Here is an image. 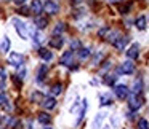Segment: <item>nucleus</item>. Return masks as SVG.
Segmentation results:
<instances>
[{
	"label": "nucleus",
	"instance_id": "19",
	"mask_svg": "<svg viewBox=\"0 0 149 129\" xmlns=\"http://www.w3.org/2000/svg\"><path fill=\"white\" fill-rule=\"evenodd\" d=\"M116 37H119V32H116V30H114V32H111V29H109V32L106 34V37H104V38H106L107 42H112V43H114V42L117 40Z\"/></svg>",
	"mask_w": 149,
	"mask_h": 129
},
{
	"label": "nucleus",
	"instance_id": "40",
	"mask_svg": "<svg viewBox=\"0 0 149 129\" xmlns=\"http://www.w3.org/2000/svg\"><path fill=\"white\" fill-rule=\"evenodd\" d=\"M104 129H111V128H109V126H106V128H104Z\"/></svg>",
	"mask_w": 149,
	"mask_h": 129
},
{
	"label": "nucleus",
	"instance_id": "25",
	"mask_svg": "<svg viewBox=\"0 0 149 129\" xmlns=\"http://www.w3.org/2000/svg\"><path fill=\"white\" fill-rule=\"evenodd\" d=\"M66 30V24L64 23H58L55 27V35H58V34H63Z\"/></svg>",
	"mask_w": 149,
	"mask_h": 129
},
{
	"label": "nucleus",
	"instance_id": "8",
	"mask_svg": "<svg viewBox=\"0 0 149 129\" xmlns=\"http://www.w3.org/2000/svg\"><path fill=\"white\" fill-rule=\"evenodd\" d=\"M72 58H74L72 49H71V51H66L64 54H63V58H61V64L63 65H71L72 64Z\"/></svg>",
	"mask_w": 149,
	"mask_h": 129
},
{
	"label": "nucleus",
	"instance_id": "1",
	"mask_svg": "<svg viewBox=\"0 0 149 129\" xmlns=\"http://www.w3.org/2000/svg\"><path fill=\"white\" fill-rule=\"evenodd\" d=\"M13 24H15V29H16V32L19 34L21 38H27V37H29V32H27V26L23 23V21L13 19Z\"/></svg>",
	"mask_w": 149,
	"mask_h": 129
},
{
	"label": "nucleus",
	"instance_id": "13",
	"mask_svg": "<svg viewBox=\"0 0 149 129\" xmlns=\"http://www.w3.org/2000/svg\"><path fill=\"white\" fill-rule=\"evenodd\" d=\"M43 107H45L47 110H52L56 107V99L55 97H47V99H43Z\"/></svg>",
	"mask_w": 149,
	"mask_h": 129
},
{
	"label": "nucleus",
	"instance_id": "18",
	"mask_svg": "<svg viewBox=\"0 0 149 129\" xmlns=\"http://www.w3.org/2000/svg\"><path fill=\"white\" fill-rule=\"evenodd\" d=\"M39 121L42 123V124H48L50 121H52V116L48 115V113H39Z\"/></svg>",
	"mask_w": 149,
	"mask_h": 129
},
{
	"label": "nucleus",
	"instance_id": "34",
	"mask_svg": "<svg viewBox=\"0 0 149 129\" xmlns=\"http://www.w3.org/2000/svg\"><path fill=\"white\" fill-rule=\"evenodd\" d=\"M5 104H8V99L5 94H0V105H5Z\"/></svg>",
	"mask_w": 149,
	"mask_h": 129
},
{
	"label": "nucleus",
	"instance_id": "20",
	"mask_svg": "<svg viewBox=\"0 0 149 129\" xmlns=\"http://www.w3.org/2000/svg\"><path fill=\"white\" fill-rule=\"evenodd\" d=\"M136 27H138L139 30H144L146 29V18L144 16H139L138 19H136Z\"/></svg>",
	"mask_w": 149,
	"mask_h": 129
},
{
	"label": "nucleus",
	"instance_id": "33",
	"mask_svg": "<svg viewBox=\"0 0 149 129\" xmlns=\"http://www.w3.org/2000/svg\"><path fill=\"white\" fill-rule=\"evenodd\" d=\"M24 75H26V69H24L23 65H21L19 72H18V78H21V80H23V78H24Z\"/></svg>",
	"mask_w": 149,
	"mask_h": 129
},
{
	"label": "nucleus",
	"instance_id": "23",
	"mask_svg": "<svg viewBox=\"0 0 149 129\" xmlns=\"http://www.w3.org/2000/svg\"><path fill=\"white\" fill-rule=\"evenodd\" d=\"M88 56H90V49H88V48H80V49H79V58H80L82 61L87 59Z\"/></svg>",
	"mask_w": 149,
	"mask_h": 129
},
{
	"label": "nucleus",
	"instance_id": "31",
	"mask_svg": "<svg viewBox=\"0 0 149 129\" xmlns=\"http://www.w3.org/2000/svg\"><path fill=\"white\" fill-rule=\"evenodd\" d=\"M71 48H72V51H74V49H80V42H79V40H72Z\"/></svg>",
	"mask_w": 149,
	"mask_h": 129
},
{
	"label": "nucleus",
	"instance_id": "14",
	"mask_svg": "<svg viewBox=\"0 0 149 129\" xmlns=\"http://www.w3.org/2000/svg\"><path fill=\"white\" fill-rule=\"evenodd\" d=\"M104 118H106V113H98L93 119V129H100V126H101Z\"/></svg>",
	"mask_w": 149,
	"mask_h": 129
},
{
	"label": "nucleus",
	"instance_id": "42",
	"mask_svg": "<svg viewBox=\"0 0 149 129\" xmlns=\"http://www.w3.org/2000/svg\"><path fill=\"white\" fill-rule=\"evenodd\" d=\"M45 129H50V128H45Z\"/></svg>",
	"mask_w": 149,
	"mask_h": 129
},
{
	"label": "nucleus",
	"instance_id": "3",
	"mask_svg": "<svg viewBox=\"0 0 149 129\" xmlns=\"http://www.w3.org/2000/svg\"><path fill=\"white\" fill-rule=\"evenodd\" d=\"M8 61H10L11 65H15V67H21L24 62V58L23 54H19V53H11L10 56H8Z\"/></svg>",
	"mask_w": 149,
	"mask_h": 129
},
{
	"label": "nucleus",
	"instance_id": "7",
	"mask_svg": "<svg viewBox=\"0 0 149 129\" xmlns=\"http://www.w3.org/2000/svg\"><path fill=\"white\" fill-rule=\"evenodd\" d=\"M127 45H128V38H127V37H119V38L114 42V46H116L119 51H123V49L127 48Z\"/></svg>",
	"mask_w": 149,
	"mask_h": 129
},
{
	"label": "nucleus",
	"instance_id": "4",
	"mask_svg": "<svg viewBox=\"0 0 149 129\" xmlns=\"http://www.w3.org/2000/svg\"><path fill=\"white\" fill-rule=\"evenodd\" d=\"M43 10L48 14H56L59 11V7H58V3L53 2V0H48V2H45V5H43Z\"/></svg>",
	"mask_w": 149,
	"mask_h": 129
},
{
	"label": "nucleus",
	"instance_id": "11",
	"mask_svg": "<svg viewBox=\"0 0 149 129\" xmlns=\"http://www.w3.org/2000/svg\"><path fill=\"white\" fill-rule=\"evenodd\" d=\"M63 43H64V40L61 38V37H53L52 40H50V46H52V48H56V49H59L63 46Z\"/></svg>",
	"mask_w": 149,
	"mask_h": 129
},
{
	"label": "nucleus",
	"instance_id": "41",
	"mask_svg": "<svg viewBox=\"0 0 149 129\" xmlns=\"http://www.w3.org/2000/svg\"><path fill=\"white\" fill-rule=\"evenodd\" d=\"M0 121H2V115H0Z\"/></svg>",
	"mask_w": 149,
	"mask_h": 129
},
{
	"label": "nucleus",
	"instance_id": "32",
	"mask_svg": "<svg viewBox=\"0 0 149 129\" xmlns=\"http://www.w3.org/2000/svg\"><path fill=\"white\" fill-rule=\"evenodd\" d=\"M31 99H32L34 102H37V100H42V94H40V93H34Z\"/></svg>",
	"mask_w": 149,
	"mask_h": 129
},
{
	"label": "nucleus",
	"instance_id": "27",
	"mask_svg": "<svg viewBox=\"0 0 149 129\" xmlns=\"http://www.w3.org/2000/svg\"><path fill=\"white\" fill-rule=\"evenodd\" d=\"M10 49V38L8 37H3V42H2V51L7 53Z\"/></svg>",
	"mask_w": 149,
	"mask_h": 129
},
{
	"label": "nucleus",
	"instance_id": "37",
	"mask_svg": "<svg viewBox=\"0 0 149 129\" xmlns=\"http://www.w3.org/2000/svg\"><path fill=\"white\" fill-rule=\"evenodd\" d=\"M71 2H72V3H74V5H77V3H80L82 0H71Z\"/></svg>",
	"mask_w": 149,
	"mask_h": 129
},
{
	"label": "nucleus",
	"instance_id": "39",
	"mask_svg": "<svg viewBox=\"0 0 149 129\" xmlns=\"http://www.w3.org/2000/svg\"><path fill=\"white\" fill-rule=\"evenodd\" d=\"M111 2H120V0H111Z\"/></svg>",
	"mask_w": 149,
	"mask_h": 129
},
{
	"label": "nucleus",
	"instance_id": "21",
	"mask_svg": "<svg viewBox=\"0 0 149 129\" xmlns=\"http://www.w3.org/2000/svg\"><path fill=\"white\" fill-rule=\"evenodd\" d=\"M85 112H87V100H84V104H82V108H80V112H79V118H77V124L82 121V118L85 116Z\"/></svg>",
	"mask_w": 149,
	"mask_h": 129
},
{
	"label": "nucleus",
	"instance_id": "10",
	"mask_svg": "<svg viewBox=\"0 0 149 129\" xmlns=\"http://www.w3.org/2000/svg\"><path fill=\"white\" fill-rule=\"evenodd\" d=\"M34 23H36V26L39 27V29H45L47 27V24H48V19L47 18H43V16H36V19H34Z\"/></svg>",
	"mask_w": 149,
	"mask_h": 129
},
{
	"label": "nucleus",
	"instance_id": "22",
	"mask_svg": "<svg viewBox=\"0 0 149 129\" xmlns=\"http://www.w3.org/2000/svg\"><path fill=\"white\" fill-rule=\"evenodd\" d=\"M61 91H63V84L61 83H56V84H53V86H52V94H53V96L61 94Z\"/></svg>",
	"mask_w": 149,
	"mask_h": 129
},
{
	"label": "nucleus",
	"instance_id": "5",
	"mask_svg": "<svg viewBox=\"0 0 149 129\" xmlns=\"http://www.w3.org/2000/svg\"><path fill=\"white\" fill-rule=\"evenodd\" d=\"M114 91H116V96L119 97V99H127V97H128V88H127L125 84H117V86L114 88Z\"/></svg>",
	"mask_w": 149,
	"mask_h": 129
},
{
	"label": "nucleus",
	"instance_id": "35",
	"mask_svg": "<svg viewBox=\"0 0 149 129\" xmlns=\"http://www.w3.org/2000/svg\"><path fill=\"white\" fill-rule=\"evenodd\" d=\"M26 2H27V0H15V3H16V5H19V7H21V5H24Z\"/></svg>",
	"mask_w": 149,
	"mask_h": 129
},
{
	"label": "nucleus",
	"instance_id": "6",
	"mask_svg": "<svg viewBox=\"0 0 149 129\" xmlns=\"http://www.w3.org/2000/svg\"><path fill=\"white\" fill-rule=\"evenodd\" d=\"M141 105H143V97L139 94H135V96L130 97V108L132 110H138Z\"/></svg>",
	"mask_w": 149,
	"mask_h": 129
},
{
	"label": "nucleus",
	"instance_id": "30",
	"mask_svg": "<svg viewBox=\"0 0 149 129\" xmlns=\"http://www.w3.org/2000/svg\"><path fill=\"white\" fill-rule=\"evenodd\" d=\"M34 42H36L37 45H39V43H42V42H43V35H42L40 32H37L36 35H34Z\"/></svg>",
	"mask_w": 149,
	"mask_h": 129
},
{
	"label": "nucleus",
	"instance_id": "16",
	"mask_svg": "<svg viewBox=\"0 0 149 129\" xmlns=\"http://www.w3.org/2000/svg\"><path fill=\"white\" fill-rule=\"evenodd\" d=\"M42 3H40V0H34L32 2V5H31V10H32V13H36V14H40L42 13Z\"/></svg>",
	"mask_w": 149,
	"mask_h": 129
},
{
	"label": "nucleus",
	"instance_id": "17",
	"mask_svg": "<svg viewBox=\"0 0 149 129\" xmlns=\"http://www.w3.org/2000/svg\"><path fill=\"white\" fill-rule=\"evenodd\" d=\"M47 72H48V67H47V64H43L42 67L39 69V73H37V81H42L43 78H45Z\"/></svg>",
	"mask_w": 149,
	"mask_h": 129
},
{
	"label": "nucleus",
	"instance_id": "26",
	"mask_svg": "<svg viewBox=\"0 0 149 129\" xmlns=\"http://www.w3.org/2000/svg\"><path fill=\"white\" fill-rule=\"evenodd\" d=\"M141 89H143V83H141V80L135 81V84H133V93H135V94H139V93H141Z\"/></svg>",
	"mask_w": 149,
	"mask_h": 129
},
{
	"label": "nucleus",
	"instance_id": "29",
	"mask_svg": "<svg viewBox=\"0 0 149 129\" xmlns=\"http://www.w3.org/2000/svg\"><path fill=\"white\" fill-rule=\"evenodd\" d=\"M107 32H109V27H106V26H104V27H101V29L98 30V35H100V37H103V38H104Z\"/></svg>",
	"mask_w": 149,
	"mask_h": 129
},
{
	"label": "nucleus",
	"instance_id": "2",
	"mask_svg": "<svg viewBox=\"0 0 149 129\" xmlns=\"http://www.w3.org/2000/svg\"><path fill=\"white\" fill-rule=\"evenodd\" d=\"M135 72V64L132 61H125L119 65V73H123V75H132Z\"/></svg>",
	"mask_w": 149,
	"mask_h": 129
},
{
	"label": "nucleus",
	"instance_id": "43",
	"mask_svg": "<svg viewBox=\"0 0 149 129\" xmlns=\"http://www.w3.org/2000/svg\"><path fill=\"white\" fill-rule=\"evenodd\" d=\"M0 129H3V128H0Z\"/></svg>",
	"mask_w": 149,
	"mask_h": 129
},
{
	"label": "nucleus",
	"instance_id": "24",
	"mask_svg": "<svg viewBox=\"0 0 149 129\" xmlns=\"http://www.w3.org/2000/svg\"><path fill=\"white\" fill-rule=\"evenodd\" d=\"M116 80H117V77H116V75H111V73H107L106 77H104V83H106V84H114V83H116Z\"/></svg>",
	"mask_w": 149,
	"mask_h": 129
},
{
	"label": "nucleus",
	"instance_id": "28",
	"mask_svg": "<svg viewBox=\"0 0 149 129\" xmlns=\"http://www.w3.org/2000/svg\"><path fill=\"white\" fill-rule=\"evenodd\" d=\"M138 129H149L148 119H139V121H138Z\"/></svg>",
	"mask_w": 149,
	"mask_h": 129
},
{
	"label": "nucleus",
	"instance_id": "15",
	"mask_svg": "<svg viewBox=\"0 0 149 129\" xmlns=\"http://www.w3.org/2000/svg\"><path fill=\"white\" fill-rule=\"evenodd\" d=\"M101 107H106V105H112L114 104V100H112V97H111V94L107 93V94H103L101 96Z\"/></svg>",
	"mask_w": 149,
	"mask_h": 129
},
{
	"label": "nucleus",
	"instance_id": "36",
	"mask_svg": "<svg viewBox=\"0 0 149 129\" xmlns=\"http://www.w3.org/2000/svg\"><path fill=\"white\" fill-rule=\"evenodd\" d=\"M19 13H21V14H29V10L23 7V8H21V11H19Z\"/></svg>",
	"mask_w": 149,
	"mask_h": 129
},
{
	"label": "nucleus",
	"instance_id": "9",
	"mask_svg": "<svg viewBox=\"0 0 149 129\" xmlns=\"http://www.w3.org/2000/svg\"><path fill=\"white\" fill-rule=\"evenodd\" d=\"M127 56H128L130 59H136L139 56V46L138 45H132L130 49L127 51Z\"/></svg>",
	"mask_w": 149,
	"mask_h": 129
},
{
	"label": "nucleus",
	"instance_id": "38",
	"mask_svg": "<svg viewBox=\"0 0 149 129\" xmlns=\"http://www.w3.org/2000/svg\"><path fill=\"white\" fill-rule=\"evenodd\" d=\"M2 88H3V84H2V83H0V89H2Z\"/></svg>",
	"mask_w": 149,
	"mask_h": 129
},
{
	"label": "nucleus",
	"instance_id": "12",
	"mask_svg": "<svg viewBox=\"0 0 149 129\" xmlns=\"http://www.w3.org/2000/svg\"><path fill=\"white\" fill-rule=\"evenodd\" d=\"M39 56L43 59V61H52V59H53L52 51H48L47 48H40V49H39Z\"/></svg>",
	"mask_w": 149,
	"mask_h": 129
}]
</instances>
